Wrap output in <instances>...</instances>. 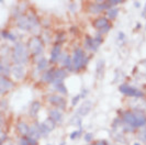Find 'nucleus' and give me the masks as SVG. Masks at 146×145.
<instances>
[{"instance_id":"nucleus-1","label":"nucleus","mask_w":146,"mask_h":145,"mask_svg":"<svg viewBox=\"0 0 146 145\" xmlns=\"http://www.w3.org/2000/svg\"><path fill=\"white\" fill-rule=\"evenodd\" d=\"M30 51L28 45L18 41L15 42L13 47H12V53H11V61L13 65H25L30 61Z\"/></svg>"},{"instance_id":"nucleus-2","label":"nucleus","mask_w":146,"mask_h":145,"mask_svg":"<svg viewBox=\"0 0 146 145\" xmlns=\"http://www.w3.org/2000/svg\"><path fill=\"white\" fill-rule=\"evenodd\" d=\"M73 64H74V69L75 72H79L81 69H84L87 66L88 62H89V57L86 56L85 51L82 49H76L73 52Z\"/></svg>"},{"instance_id":"nucleus-3","label":"nucleus","mask_w":146,"mask_h":145,"mask_svg":"<svg viewBox=\"0 0 146 145\" xmlns=\"http://www.w3.org/2000/svg\"><path fill=\"white\" fill-rule=\"evenodd\" d=\"M28 47H29V51L31 53V55L34 58L42 57V54H43L44 52V42L38 35L32 36V39L30 40L29 43H28Z\"/></svg>"},{"instance_id":"nucleus-4","label":"nucleus","mask_w":146,"mask_h":145,"mask_svg":"<svg viewBox=\"0 0 146 145\" xmlns=\"http://www.w3.org/2000/svg\"><path fill=\"white\" fill-rule=\"evenodd\" d=\"M110 5L108 3V1H98V2H92L88 6V11L92 15H100L101 12H103L104 10H109L110 9Z\"/></svg>"},{"instance_id":"nucleus-5","label":"nucleus","mask_w":146,"mask_h":145,"mask_svg":"<svg viewBox=\"0 0 146 145\" xmlns=\"http://www.w3.org/2000/svg\"><path fill=\"white\" fill-rule=\"evenodd\" d=\"M47 101L48 103H51L52 106H55L57 107V109H59L60 111H64L66 109V102L65 98L63 96H59V94H50L47 97Z\"/></svg>"},{"instance_id":"nucleus-6","label":"nucleus","mask_w":146,"mask_h":145,"mask_svg":"<svg viewBox=\"0 0 146 145\" xmlns=\"http://www.w3.org/2000/svg\"><path fill=\"white\" fill-rule=\"evenodd\" d=\"M27 15H28L30 24H31V33L33 34V36H36L41 30V22L36 17V15H34L32 12H29Z\"/></svg>"},{"instance_id":"nucleus-7","label":"nucleus","mask_w":146,"mask_h":145,"mask_svg":"<svg viewBox=\"0 0 146 145\" xmlns=\"http://www.w3.org/2000/svg\"><path fill=\"white\" fill-rule=\"evenodd\" d=\"M13 87H15V82L9 77L0 76V94H1V96H3L6 92L13 89Z\"/></svg>"},{"instance_id":"nucleus-8","label":"nucleus","mask_w":146,"mask_h":145,"mask_svg":"<svg viewBox=\"0 0 146 145\" xmlns=\"http://www.w3.org/2000/svg\"><path fill=\"white\" fill-rule=\"evenodd\" d=\"M122 124L125 125H131L132 128L135 126V122H136V118H135V112L134 111H125L122 114ZM135 129V128H134Z\"/></svg>"},{"instance_id":"nucleus-9","label":"nucleus","mask_w":146,"mask_h":145,"mask_svg":"<svg viewBox=\"0 0 146 145\" xmlns=\"http://www.w3.org/2000/svg\"><path fill=\"white\" fill-rule=\"evenodd\" d=\"M62 45L60 44H54L52 47L51 51V56H50V64H55L58 63V59L62 55Z\"/></svg>"},{"instance_id":"nucleus-10","label":"nucleus","mask_w":146,"mask_h":145,"mask_svg":"<svg viewBox=\"0 0 146 145\" xmlns=\"http://www.w3.org/2000/svg\"><path fill=\"white\" fill-rule=\"evenodd\" d=\"M7 61H9L8 58H1V64H0V76L10 77V75L12 74V66L10 65V63L7 62Z\"/></svg>"},{"instance_id":"nucleus-11","label":"nucleus","mask_w":146,"mask_h":145,"mask_svg":"<svg viewBox=\"0 0 146 145\" xmlns=\"http://www.w3.org/2000/svg\"><path fill=\"white\" fill-rule=\"evenodd\" d=\"M119 90H120L121 94H123L126 97H131V98L133 97V98H135V94H136L139 89L133 87V86H130L127 84H122V85H120Z\"/></svg>"},{"instance_id":"nucleus-12","label":"nucleus","mask_w":146,"mask_h":145,"mask_svg":"<svg viewBox=\"0 0 146 145\" xmlns=\"http://www.w3.org/2000/svg\"><path fill=\"white\" fill-rule=\"evenodd\" d=\"M11 75L18 81L24 79V77H25V68H24V66L12 65V74Z\"/></svg>"},{"instance_id":"nucleus-13","label":"nucleus","mask_w":146,"mask_h":145,"mask_svg":"<svg viewBox=\"0 0 146 145\" xmlns=\"http://www.w3.org/2000/svg\"><path fill=\"white\" fill-rule=\"evenodd\" d=\"M17 27L22 31L31 32V24L28 19V15H22L20 19L17 20Z\"/></svg>"},{"instance_id":"nucleus-14","label":"nucleus","mask_w":146,"mask_h":145,"mask_svg":"<svg viewBox=\"0 0 146 145\" xmlns=\"http://www.w3.org/2000/svg\"><path fill=\"white\" fill-rule=\"evenodd\" d=\"M54 72L55 68H48L47 71H45L41 74V81L45 82V84H53L54 81Z\"/></svg>"},{"instance_id":"nucleus-15","label":"nucleus","mask_w":146,"mask_h":145,"mask_svg":"<svg viewBox=\"0 0 146 145\" xmlns=\"http://www.w3.org/2000/svg\"><path fill=\"white\" fill-rule=\"evenodd\" d=\"M109 24H110L109 19H108L107 17H100V18H97V19H95L94 22H92L94 28H96L98 31L104 29V28H106V27H108Z\"/></svg>"},{"instance_id":"nucleus-16","label":"nucleus","mask_w":146,"mask_h":145,"mask_svg":"<svg viewBox=\"0 0 146 145\" xmlns=\"http://www.w3.org/2000/svg\"><path fill=\"white\" fill-rule=\"evenodd\" d=\"M17 131L18 133L21 135L22 138L24 136H29L30 133V125L25 121H19L17 123Z\"/></svg>"},{"instance_id":"nucleus-17","label":"nucleus","mask_w":146,"mask_h":145,"mask_svg":"<svg viewBox=\"0 0 146 145\" xmlns=\"http://www.w3.org/2000/svg\"><path fill=\"white\" fill-rule=\"evenodd\" d=\"M91 108H92V102L91 101H85L82 104H81L80 107H79V109L77 110V116L79 118V116H87L88 113L90 112V110H91Z\"/></svg>"},{"instance_id":"nucleus-18","label":"nucleus","mask_w":146,"mask_h":145,"mask_svg":"<svg viewBox=\"0 0 146 145\" xmlns=\"http://www.w3.org/2000/svg\"><path fill=\"white\" fill-rule=\"evenodd\" d=\"M135 118H136V122H135V129H139V128H144L146 125V114L143 111H136L135 112Z\"/></svg>"},{"instance_id":"nucleus-19","label":"nucleus","mask_w":146,"mask_h":145,"mask_svg":"<svg viewBox=\"0 0 146 145\" xmlns=\"http://www.w3.org/2000/svg\"><path fill=\"white\" fill-rule=\"evenodd\" d=\"M48 118H51L53 121H55L56 123H62L63 120V111H60L59 109H51L48 111Z\"/></svg>"},{"instance_id":"nucleus-20","label":"nucleus","mask_w":146,"mask_h":145,"mask_svg":"<svg viewBox=\"0 0 146 145\" xmlns=\"http://www.w3.org/2000/svg\"><path fill=\"white\" fill-rule=\"evenodd\" d=\"M67 75H68V72H67V69L64 68V67L55 68V72H54V81H64V79L67 77Z\"/></svg>"},{"instance_id":"nucleus-21","label":"nucleus","mask_w":146,"mask_h":145,"mask_svg":"<svg viewBox=\"0 0 146 145\" xmlns=\"http://www.w3.org/2000/svg\"><path fill=\"white\" fill-rule=\"evenodd\" d=\"M50 59H46L45 57H41L36 61V71L40 72H43L48 69Z\"/></svg>"},{"instance_id":"nucleus-22","label":"nucleus","mask_w":146,"mask_h":145,"mask_svg":"<svg viewBox=\"0 0 146 145\" xmlns=\"http://www.w3.org/2000/svg\"><path fill=\"white\" fill-rule=\"evenodd\" d=\"M29 136L33 138L38 140L40 138H42L41 135V131H40V123L38 122H34L32 125H30V133Z\"/></svg>"},{"instance_id":"nucleus-23","label":"nucleus","mask_w":146,"mask_h":145,"mask_svg":"<svg viewBox=\"0 0 146 145\" xmlns=\"http://www.w3.org/2000/svg\"><path fill=\"white\" fill-rule=\"evenodd\" d=\"M84 46H85V49H86V50L91 51V52H97V50H98V47L96 46V44H95V40H94V37H91V36H89V35L85 36Z\"/></svg>"},{"instance_id":"nucleus-24","label":"nucleus","mask_w":146,"mask_h":145,"mask_svg":"<svg viewBox=\"0 0 146 145\" xmlns=\"http://www.w3.org/2000/svg\"><path fill=\"white\" fill-rule=\"evenodd\" d=\"M40 109H41V103H40V102L38 101L32 102V104H31L30 110H29V116H31V118H36Z\"/></svg>"},{"instance_id":"nucleus-25","label":"nucleus","mask_w":146,"mask_h":145,"mask_svg":"<svg viewBox=\"0 0 146 145\" xmlns=\"http://www.w3.org/2000/svg\"><path fill=\"white\" fill-rule=\"evenodd\" d=\"M54 88H55V90L56 91H58L59 94H62V96H66L67 94V88H66L65 84H64V81H62V82H57V84H55V85H53Z\"/></svg>"},{"instance_id":"nucleus-26","label":"nucleus","mask_w":146,"mask_h":145,"mask_svg":"<svg viewBox=\"0 0 146 145\" xmlns=\"http://www.w3.org/2000/svg\"><path fill=\"white\" fill-rule=\"evenodd\" d=\"M117 15H119V8L117 7H111L107 11V18L110 20H114Z\"/></svg>"},{"instance_id":"nucleus-27","label":"nucleus","mask_w":146,"mask_h":145,"mask_svg":"<svg viewBox=\"0 0 146 145\" xmlns=\"http://www.w3.org/2000/svg\"><path fill=\"white\" fill-rule=\"evenodd\" d=\"M103 72H104V62L102 59H100L97 62V65H96V74L98 77H101Z\"/></svg>"},{"instance_id":"nucleus-28","label":"nucleus","mask_w":146,"mask_h":145,"mask_svg":"<svg viewBox=\"0 0 146 145\" xmlns=\"http://www.w3.org/2000/svg\"><path fill=\"white\" fill-rule=\"evenodd\" d=\"M40 131H41V135H42V138H46V136H48L50 135V133H51L52 131L47 128V125L44 123H40Z\"/></svg>"},{"instance_id":"nucleus-29","label":"nucleus","mask_w":146,"mask_h":145,"mask_svg":"<svg viewBox=\"0 0 146 145\" xmlns=\"http://www.w3.org/2000/svg\"><path fill=\"white\" fill-rule=\"evenodd\" d=\"M44 123L47 125V128H48L51 131L54 130V129L56 128V125H57V123H56L55 121H53L51 118H47V120H46V121H44Z\"/></svg>"},{"instance_id":"nucleus-30","label":"nucleus","mask_w":146,"mask_h":145,"mask_svg":"<svg viewBox=\"0 0 146 145\" xmlns=\"http://www.w3.org/2000/svg\"><path fill=\"white\" fill-rule=\"evenodd\" d=\"M81 133H82V130H81V128H80L78 131H74L73 133L69 135V138H70V140H76L77 138H80Z\"/></svg>"},{"instance_id":"nucleus-31","label":"nucleus","mask_w":146,"mask_h":145,"mask_svg":"<svg viewBox=\"0 0 146 145\" xmlns=\"http://www.w3.org/2000/svg\"><path fill=\"white\" fill-rule=\"evenodd\" d=\"M139 138L141 140V142H144L146 145V129L142 131H139Z\"/></svg>"},{"instance_id":"nucleus-32","label":"nucleus","mask_w":146,"mask_h":145,"mask_svg":"<svg viewBox=\"0 0 146 145\" xmlns=\"http://www.w3.org/2000/svg\"><path fill=\"white\" fill-rule=\"evenodd\" d=\"M120 125H122V120H121L120 118L114 119V120H113V123H112V128L115 130L117 126H120Z\"/></svg>"},{"instance_id":"nucleus-33","label":"nucleus","mask_w":146,"mask_h":145,"mask_svg":"<svg viewBox=\"0 0 146 145\" xmlns=\"http://www.w3.org/2000/svg\"><path fill=\"white\" fill-rule=\"evenodd\" d=\"M24 138H25V140L28 141V143L30 145H38V142H37L36 138H33L31 136H24Z\"/></svg>"},{"instance_id":"nucleus-34","label":"nucleus","mask_w":146,"mask_h":145,"mask_svg":"<svg viewBox=\"0 0 146 145\" xmlns=\"http://www.w3.org/2000/svg\"><path fill=\"white\" fill-rule=\"evenodd\" d=\"M81 99V96H80V94H77V96H75L73 99H72V106H77L78 104V102H79V100Z\"/></svg>"},{"instance_id":"nucleus-35","label":"nucleus","mask_w":146,"mask_h":145,"mask_svg":"<svg viewBox=\"0 0 146 145\" xmlns=\"http://www.w3.org/2000/svg\"><path fill=\"white\" fill-rule=\"evenodd\" d=\"M123 125V132H126V133H133L135 129L132 128L131 125H125V124H122Z\"/></svg>"},{"instance_id":"nucleus-36","label":"nucleus","mask_w":146,"mask_h":145,"mask_svg":"<svg viewBox=\"0 0 146 145\" xmlns=\"http://www.w3.org/2000/svg\"><path fill=\"white\" fill-rule=\"evenodd\" d=\"M111 28H112V27H111V23H110V24L108 25V27H106L104 29L100 30V31H99L98 33H99L100 35H104V34H107V33H108V32L110 31V30H111Z\"/></svg>"},{"instance_id":"nucleus-37","label":"nucleus","mask_w":146,"mask_h":145,"mask_svg":"<svg viewBox=\"0 0 146 145\" xmlns=\"http://www.w3.org/2000/svg\"><path fill=\"white\" fill-rule=\"evenodd\" d=\"M84 138H85L86 142H91L94 140V135H92V133H86L84 135Z\"/></svg>"},{"instance_id":"nucleus-38","label":"nucleus","mask_w":146,"mask_h":145,"mask_svg":"<svg viewBox=\"0 0 146 145\" xmlns=\"http://www.w3.org/2000/svg\"><path fill=\"white\" fill-rule=\"evenodd\" d=\"M8 41H10V42H17V37L13 33H11V32H9V34H8V37H7Z\"/></svg>"},{"instance_id":"nucleus-39","label":"nucleus","mask_w":146,"mask_h":145,"mask_svg":"<svg viewBox=\"0 0 146 145\" xmlns=\"http://www.w3.org/2000/svg\"><path fill=\"white\" fill-rule=\"evenodd\" d=\"M122 2H123V1H117V0H109V1H108L110 7H115L117 5H120V3H122Z\"/></svg>"},{"instance_id":"nucleus-40","label":"nucleus","mask_w":146,"mask_h":145,"mask_svg":"<svg viewBox=\"0 0 146 145\" xmlns=\"http://www.w3.org/2000/svg\"><path fill=\"white\" fill-rule=\"evenodd\" d=\"M0 104H1V110L5 111L6 108H7V100H6V99H2V100L0 101Z\"/></svg>"},{"instance_id":"nucleus-41","label":"nucleus","mask_w":146,"mask_h":145,"mask_svg":"<svg viewBox=\"0 0 146 145\" xmlns=\"http://www.w3.org/2000/svg\"><path fill=\"white\" fill-rule=\"evenodd\" d=\"M6 140H7V134H6V133H3V132H1V138H0V141H1V145L5 144Z\"/></svg>"},{"instance_id":"nucleus-42","label":"nucleus","mask_w":146,"mask_h":145,"mask_svg":"<svg viewBox=\"0 0 146 145\" xmlns=\"http://www.w3.org/2000/svg\"><path fill=\"white\" fill-rule=\"evenodd\" d=\"M8 34H9V31H6V30H2V31H1V37H2V39H6V40H7Z\"/></svg>"},{"instance_id":"nucleus-43","label":"nucleus","mask_w":146,"mask_h":145,"mask_svg":"<svg viewBox=\"0 0 146 145\" xmlns=\"http://www.w3.org/2000/svg\"><path fill=\"white\" fill-rule=\"evenodd\" d=\"M96 144L97 145H109V143H108V141H106V140H101V141L96 142Z\"/></svg>"},{"instance_id":"nucleus-44","label":"nucleus","mask_w":146,"mask_h":145,"mask_svg":"<svg viewBox=\"0 0 146 145\" xmlns=\"http://www.w3.org/2000/svg\"><path fill=\"white\" fill-rule=\"evenodd\" d=\"M19 143H20V145H30L29 143H28V141L25 140V138H20Z\"/></svg>"},{"instance_id":"nucleus-45","label":"nucleus","mask_w":146,"mask_h":145,"mask_svg":"<svg viewBox=\"0 0 146 145\" xmlns=\"http://www.w3.org/2000/svg\"><path fill=\"white\" fill-rule=\"evenodd\" d=\"M119 40H120V41H124L125 40V34L123 32H120V33H119Z\"/></svg>"},{"instance_id":"nucleus-46","label":"nucleus","mask_w":146,"mask_h":145,"mask_svg":"<svg viewBox=\"0 0 146 145\" xmlns=\"http://www.w3.org/2000/svg\"><path fill=\"white\" fill-rule=\"evenodd\" d=\"M88 94V90L87 89H84L82 91H81V94H80V96H81V98H85L86 97V94Z\"/></svg>"},{"instance_id":"nucleus-47","label":"nucleus","mask_w":146,"mask_h":145,"mask_svg":"<svg viewBox=\"0 0 146 145\" xmlns=\"http://www.w3.org/2000/svg\"><path fill=\"white\" fill-rule=\"evenodd\" d=\"M134 6H135L136 8H139V7H141V2H139V1H135V2H134Z\"/></svg>"},{"instance_id":"nucleus-48","label":"nucleus","mask_w":146,"mask_h":145,"mask_svg":"<svg viewBox=\"0 0 146 145\" xmlns=\"http://www.w3.org/2000/svg\"><path fill=\"white\" fill-rule=\"evenodd\" d=\"M76 31H77V28H76V27H73V28H70V32H73V33H76Z\"/></svg>"},{"instance_id":"nucleus-49","label":"nucleus","mask_w":146,"mask_h":145,"mask_svg":"<svg viewBox=\"0 0 146 145\" xmlns=\"http://www.w3.org/2000/svg\"><path fill=\"white\" fill-rule=\"evenodd\" d=\"M139 28H142V24H141V23H137V24H136V29H139Z\"/></svg>"},{"instance_id":"nucleus-50","label":"nucleus","mask_w":146,"mask_h":145,"mask_svg":"<svg viewBox=\"0 0 146 145\" xmlns=\"http://www.w3.org/2000/svg\"><path fill=\"white\" fill-rule=\"evenodd\" d=\"M133 145H142V144H141V143H137V142H136V143H134Z\"/></svg>"},{"instance_id":"nucleus-51","label":"nucleus","mask_w":146,"mask_h":145,"mask_svg":"<svg viewBox=\"0 0 146 145\" xmlns=\"http://www.w3.org/2000/svg\"><path fill=\"white\" fill-rule=\"evenodd\" d=\"M90 145H97V144H96V142H95V143H91Z\"/></svg>"},{"instance_id":"nucleus-52","label":"nucleus","mask_w":146,"mask_h":145,"mask_svg":"<svg viewBox=\"0 0 146 145\" xmlns=\"http://www.w3.org/2000/svg\"><path fill=\"white\" fill-rule=\"evenodd\" d=\"M59 145H65V142H63V143H62V144H59Z\"/></svg>"},{"instance_id":"nucleus-53","label":"nucleus","mask_w":146,"mask_h":145,"mask_svg":"<svg viewBox=\"0 0 146 145\" xmlns=\"http://www.w3.org/2000/svg\"><path fill=\"white\" fill-rule=\"evenodd\" d=\"M3 145H13V144H3Z\"/></svg>"},{"instance_id":"nucleus-54","label":"nucleus","mask_w":146,"mask_h":145,"mask_svg":"<svg viewBox=\"0 0 146 145\" xmlns=\"http://www.w3.org/2000/svg\"><path fill=\"white\" fill-rule=\"evenodd\" d=\"M47 145H51V144H47Z\"/></svg>"},{"instance_id":"nucleus-55","label":"nucleus","mask_w":146,"mask_h":145,"mask_svg":"<svg viewBox=\"0 0 146 145\" xmlns=\"http://www.w3.org/2000/svg\"><path fill=\"white\" fill-rule=\"evenodd\" d=\"M145 29H146V27H145Z\"/></svg>"}]
</instances>
